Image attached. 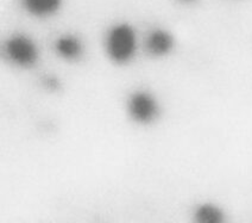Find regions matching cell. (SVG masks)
<instances>
[{"mask_svg": "<svg viewBox=\"0 0 252 223\" xmlns=\"http://www.w3.org/2000/svg\"><path fill=\"white\" fill-rule=\"evenodd\" d=\"M19 6L30 18L48 21L60 15L64 6V0H19Z\"/></svg>", "mask_w": 252, "mask_h": 223, "instance_id": "obj_6", "label": "cell"}, {"mask_svg": "<svg viewBox=\"0 0 252 223\" xmlns=\"http://www.w3.org/2000/svg\"><path fill=\"white\" fill-rule=\"evenodd\" d=\"M53 50L55 55L68 64L81 61L85 58L86 45L84 39L71 33L60 34L54 39Z\"/></svg>", "mask_w": 252, "mask_h": 223, "instance_id": "obj_5", "label": "cell"}, {"mask_svg": "<svg viewBox=\"0 0 252 223\" xmlns=\"http://www.w3.org/2000/svg\"><path fill=\"white\" fill-rule=\"evenodd\" d=\"M162 104L153 91L136 88L126 96L125 113L133 124L151 127L162 117Z\"/></svg>", "mask_w": 252, "mask_h": 223, "instance_id": "obj_2", "label": "cell"}, {"mask_svg": "<svg viewBox=\"0 0 252 223\" xmlns=\"http://www.w3.org/2000/svg\"><path fill=\"white\" fill-rule=\"evenodd\" d=\"M174 1L182 5V6H194L199 2V0H174Z\"/></svg>", "mask_w": 252, "mask_h": 223, "instance_id": "obj_8", "label": "cell"}, {"mask_svg": "<svg viewBox=\"0 0 252 223\" xmlns=\"http://www.w3.org/2000/svg\"><path fill=\"white\" fill-rule=\"evenodd\" d=\"M175 35L164 27L150 28L142 41V47L149 58L155 60L167 59L176 49Z\"/></svg>", "mask_w": 252, "mask_h": 223, "instance_id": "obj_4", "label": "cell"}, {"mask_svg": "<svg viewBox=\"0 0 252 223\" xmlns=\"http://www.w3.org/2000/svg\"><path fill=\"white\" fill-rule=\"evenodd\" d=\"M142 47L138 31L126 21L108 25L102 38V48L108 62L118 67L128 66L136 60Z\"/></svg>", "mask_w": 252, "mask_h": 223, "instance_id": "obj_1", "label": "cell"}, {"mask_svg": "<svg viewBox=\"0 0 252 223\" xmlns=\"http://www.w3.org/2000/svg\"><path fill=\"white\" fill-rule=\"evenodd\" d=\"M193 219L195 223H224L226 213L217 203L202 202L194 208Z\"/></svg>", "mask_w": 252, "mask_h": 223, "instance_id": "obj_7", "label": "cell"}, {"mask_svg": "<svg viewBox=\"0 0 252 223\" xmlns=\"http://www.w3.org/2000/svg\"><path fill=\"white\" fill-rule=\"evenodd\" d=\"M234 1H238V0H234Z\"/></svg>", "mask_w": 252, "mask_h": 223, "instance_id": "obj_9", "label": "cell"}, {"mask_svg": "<svg viewBox=\"0 0 252 223\" xmlns=\"http://www.w3.org/2000/svg\"><path fill=\"white\" fill-rule=\"evenodd\" d=\"M2 54L8 64L22 71L36 67L41 58L37 42L24 33L11 34L2 44Z\"/></svg>", "mask_w": 252, "mask_h": 223, "instance_id": "obj_3", "label": "cell"}]
</instances>
